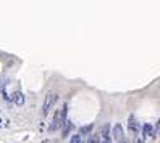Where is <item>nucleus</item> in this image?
<instances>
[{"mask_svg":"<svg viewBox=\"0 0 160 143\" xmlns=\"http://www.w3.org/2000/svg\"><path fill=\"white\" fill-rule=\"evenodd\" d=\"M65 119H67V106H63L62 111H57V113L53 114V121H52V124H50L49 130H50V132L58 130V129L62 127V124H63Z\"/></svg>","mask_w":160,"mask_h":143,"instance_id":"nucleus-1","label":"nucleus"},{"mask_svg":"<svg viewBox=\"0 0 160 143\" xmlns=\"http://www.w3.org/2000/svg\"><path fill=\"white\" fill-rule=\"evenodd\" d=\"M55 101H57V95L55 93L50 92V93L45 95V100H44V104H42V116H47V114H49V111L53 106Z\"/></svg>","mask_w":160,"mask_h":143,"instance_id":"nucleus-2","label":"nucleus"},{"mask_svg":"<svg viewBox=\"0 0 160 143\" xmlns=\"http://www.w3.org/2000/svg\"><path fill=\"white\" fill-rule=\"evenodd\" d=\"M113 137H115L117 141L125 140V130H123V127H121V124H115V127H113Z\"/></svg>","mask_w":160,"mask_h":143,"instance_id":"nucleus-3","label":"nucleus"},{"mask_svg":"<svg viewBox=\"0 0 160 143\" xmlns=\"http://www.w3.org/2000/svg\"><path fill=\"white\" fill-rule=\"evenodd\" d=\"M13 101H15V104L21 106V104H24V95L21 92H15L13 93Z\"/></svg>","mask_w":160,"mask_h":143,"instance_id":"nucleus-4","label":"nucleus"},{"mask_svg":"<svg viewBox=\"0 0 160 143\" xmlns=\"http://www.w3.org/2000/svg\"><path fill=\"white\" fill-rule=\"evenodd\" d=\"M142 133H144V137H154L155 133H154V127L150 126V124H144L142 126Z\"/></svg>","mask_w":160,"mask_h":143,"instance_id":"nucleus-5","label":"nucleus"},{"mask_svg":"<svg viewBox=\"0 0 160 143\" xmlns=\"http://www.w3.org/2000/svg\"><path fill=\"white\" fill-rule=\"evenodd\" d=\"M70 129H71V122H70L68 119H65V121H63V133H62V137H63V138H67V137H68Z\"/></svg>","mask_w":160,"mask_h":143,"instance_id":"nucleus-6","label":"nucleus"},{"mask_svg":"<svg viewBox=\"0 0 160 143\" xmlns=\"http://www.w3.org/2000/svg\"><path fill=\"white\" fill-rule=\"evenodd\" d=\"M128 126H129V130L138 133V122L134 119V116H129V121H128Z\"/></svg>","mask_w":160,"mask_h":143,"instance_id":"nucleus-7","label":"nucleus"},{"mask_svg":"<svg viewBox=\"0 0 160 143\" xmlns=\"http://www.w3.org/2000/svg\"><path fill=\"white\" fill-rule=\"evenodd\" d=\"M102 137H103V140H110V127L107 124L102 127Z\"/></svg>","mask_w":160,"mask_h":143,"instance_id":"nucleus-8","label":"nucleus"},{"mask_svg":"<svg viewBox=\"0 0 160 143\" xmlns=\"http://www.w3.org/2000/svg\"><path fill=\"white\" fill-rule=\"evenodd\" d=\"M92 127H94V126H92V124H89V126H82L79 132L82 133V135H88V133H89V132L92 130Z\"/></svg>","mask_w":160,"mask_h":143,"instance_id":"nucleus-9","label":"nucleus"},{"mask_svg":"<svg viewBox=\"0 0 160 143\" xmlns=\"http://www.w3.org/2000/svg\"><path fill=\"white\" fill-rule=\"evenodd\" d=\"M70 143H81V135H78V133H76V135H73Z\"/></svg>","mask_w":160,"mask_h":143,"instance_id":"nucleus-10","label":"nucleus"},{"mask_svg":"<svg viewBox=\"0 0 160 143\" xmlns=\"http://www.w3.org/2000/svg\"><path fill=\"white\" fill-rule=\"evenodd\" d=\"M157 132H158V135H160V119H158V122H157Z\"/></svg>","mask_w":160,"mask_h":143,"instance_id":"nucleus-11","label":"nucleus"},{"mask_svg":"<svg viewBox=\"0 0 160 143\" xmlns=\"http://www.w3.org/2000/svg\"><path fill=\"white\" fill-rule=\"evenodd\" d=\"M118 143H129V141H128V140L125 138V140H121V141H118Z\"/></svg>","mask_w":160,"mask_h":143,"instance_id":"nucleus-12","label":"nucleus"},{"mask_svg":"<svg viewBox=\"0 0 160 143\" xmlns=\"http://www.w3.org/2000/svg\"><path fill=\"white\" fill-rule=\"evenodd\" d=\"M102 143H112V141H110V140H103Z\"/></svg>","mask_w":160,"mask_h":143,"instance_id":"nucleus-13","label":"nucleus"},{"mask_svg":"<svg viewBox=\"0 0 160 143\" xmlns=\"http://www.w3.org/2000/svg\"><path fill=\"white\" fill-rule=\"evenodd\" d=\"M81 143H82V141H81Z\"/></svg>","mask_w":160,"mask_h":143,"instance_id":"nucleus-14","label":"nucleus"}]
</instances>
